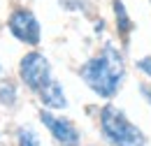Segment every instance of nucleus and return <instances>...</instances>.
Wrapping results in <instances>:
<instances>
[{"label": "nucleus", "mask_w": 151, "mask_h": 146, "mask_svg": "<svg viewBox=\"0 0 151 146\" xmlns=\"http://www.w3.org/2000/svg\"><path fill=\"white\" fill-rule=\"evenodd\" d=\"M137 91H139V95L144 97V102L151 107V84L149 81H139V84H137Z\"/></svg>", "instance_id": "nucleus-12"}, {"label": "nucleus", "mask_w": 151, "mask_h": 146, "mask_svg": "<svg viewBox=\"0 0 151 146\" xmlns=\"http://www.w3.org/2000/svg\"><path fill=\"white\" fill-rule=\"evenodd\" d=\"M93 30H95V35H102V33H105V21H102V19H98V21H95Z\"/></svg>", "instance_id": "nucleus-13"}, {"label": "nucleus", "mask_w": 151, "mask_h": 146, "mask_svg": "<svg viewBox=\"0 0 151 146\" xmlns=\"http://www.w3.org/2000/svg\"><path fill=\"white\" fill-rule=\"evenodd\" d=\"M135 67L144 74L147 79H151V56H142V58H137V60H135Z\"/></svg>", "instance_id": "nucleus-11"}, {"label": "nucleus", "mask_w": 151, "mask_h": 146, "mask_svg": "<svg viewBox=\"0 0 151 146\" xmlns=\"http://www.w3.org/2000/svg\"><path fill=\"white\" fill-rule=\"evenodd\" d=\"M0 72H2V65H0Z\"/></svg>", "instance_id": "nucleus-14"}, {"label": "nucleus", "mask_w": 151, "mask_h": 146, "mask_svg": "<svg viewBox=\"0 0 151 146\" xmlns=\"http://www.w3.org/2000/svg\"><path fill=\"white\" fill-rule=\"evenodd\" d=\"M37 100H40V104H42L44 109H51V111L68 109V95H65V88H63V84L56 81V79H51L44 88H40Z\"/></svg>", "instance_id": "nucleus-6"}, {"label": "nucleus", "mask_w": 151, "mask_h": 146, "mask_svg": "<svg viewBox=\"0 0 151 146\" xmlns=\"http://www.w3.org/2000/svg\"><path fill=\"white\" fill-rule=\"evenodd\" d=\"M79 79L100 97V100H112L121 91L126 81V58L123 51L114 44L105 42L100 54L91 56L88 60L81 63L79 67Z\"/></svg>", "instance_id": "nucleus-1"}, {"label": "nucleus", "mask_w": 151, "mask_h": 146, "mask_svg": "<svg viewBox=\"0 0 151 146\" xmlns=\"http://www.w3.org/2000/svg\"><path fill=\"white\" fill-rule=\"evenodd\" d=\"M17 146H42L40 144V135L30 125H21L17 130Z\"/></svg>", "instance_id": "nucleus-9"}, {"label": "nucleus", "mask_w": 151, "mask_h": 146, "mask_svg": "<svg viewBox=\"0 0 151 146\" xmlns=\"http://www.w3.org/2000/svg\"><path fill=\"white\" fill-rule=\"evenodd\" d=\"M58 5H60L65 12H79V14H86L91 0H58Z\"/></svg>", "instance_id": "nucleus-10"}, {"label": "nucleus", "mask_w": 151, "mask_h": 146, "mask_svg": "<svg viewBox=\"0 0 151 146\" xmlns=\"http://www.w3.org/2000/svg\"><path fill=\"white\" fill-rule=\"evenodd\" d=\"M19 100V93H17V84L14 81H2L0 84V104L12 109Z\"/></svg>", "instance_id": "nucleus-8"}, {"label": "nucleus", "mask_w": 151, "mask_h": 146, "mask_svg": "<svg viewBox=\"0 0 151 146\" xmlns=\"http://www.w3.org/2000/svg\"><path fill=\"white\" fill-rule=\"evenodd\" d=\"M112 12H114V21H116V33L121 37L123 44H128L132 30H135V21L128 14V7L123 0H112Z\"/></svg>", "instance_id": "nucleus-7"}, {"label": "nucleus", "mask_w": 151, "mask_h": 146, "mask_svg": "<svg viewBox=\"0 0 151 146\" xmlns=\"http://www.w3.org/2000/svg\"><path fill=\"white\" fill-rule=\"evenodd\" d=\"M19 79L21 84L33 93H40V88H44L54 77H51V63L49 58L40 51H28L19 60Z\"/></svg>", "instance_id": "nucleus-3"}, {"label": "nucleus", "mask_w": 151, "mask_h": 146, "mask_svg": "<svg viewBox=\"0 0 151 146\" xmlns=\"http://www.w3.org/2000/svg\"><path fill=\"white\" fill-rule=\"evenodd\" d=\"M40 123L49 130L51 139L56 142L58 146H79L81 144V132L75 123L65 116H56L51 109H44L40 111Z\"/></svg>", "instance_id": "nucleus-5"}, {"label": "nucleus", "mask_w": 151, "mask_h": 146, "mask_svg": "<svg viewBox=\"0 0 151 146\" xmlns=\"http://www.w3.org/2000/svg\"><path fill=\"white\" fill-rule=\"evenodd\" d=\"M7 28L12 37L26 47H37L42 42V26H40L35 12L28 7H17L7 19Z\"/></svg>", "instance_id": "nucleus-4"}, {"label": "nucleus", "mask_w": 151, "mask_h": 146, "mask_svg": "<svg viewBox=\"0 0 151 146\" xmlns=\"http://www.w3.org/2000/svg\"><path fill=\"white\" fill-rule=\"evenodd\" d=\"M98 123L102 139L109 146H147V135L139 125H135L128 114L119 109L116 104L107 102L100 114H98Z\"/></svg>", "instance_id": "nucleus-2"}]
</instances>
